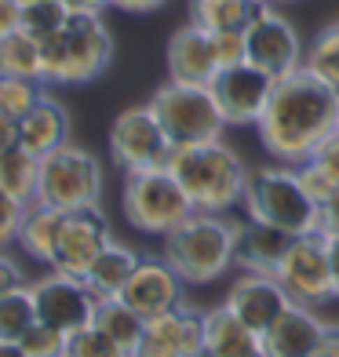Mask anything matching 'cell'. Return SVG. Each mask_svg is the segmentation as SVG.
I'll list each match as a JSON object with an SVG mask.
<instances>
[{
	"instance_id": "obj_31",
	"label": "cell",
	"mask_w": 339,
	"mask_h": 357,
	"mask_svg": "<svg viewBox=\"0 0 339 357\" xmlns=\"http://www.w3.org/2000/svg\"><path fill=\"white\" fill-rule=\"evenodd\" d=\"M70 19L66 0H22V29L37 40H47L59 33Z\"/></svg>"
},
{
	"instance_id": "obj_28",
	"label": "cell",
	"mask_w": 339,
	"mask_h": 357,
	"mask_svg": "<svg viewBox=\"0 0 339 357\" xmlns=\"http://www.w3.org/2000/svg\"><path fill=\"white\" fill-rule=\"evenodd\" d=\"M0 77H26V80H44V55L40 40L29 37L26 29L0 37Z\"/></svg>"
},
{
	"instance_id": "obj_3",
	"label": "cell",
	"mask_w": 339,
	"mask_h": 357,
	"mask_svg": "<svg viewBox=\"0 0 339 357\" xmlns=\"http://www.w3.org/2000/svg\"><path fill=\"white\" fill-rule=\"evenodd\" d=\"M44 84H91L110 70L113 37L103 11H70L66 26L40 40Z\"/></svg>"
},
{
	"instance_id": "obj_18",
	"label": "cell",
	"mask_w": 339,
	"mask_h": 357,
	"mask_svg": "<svg viewBox=\"0 0 339 357\" xmlns=\"http://www.w3.org/2000/svg\"><path fill=\"white\" fill-rule=\"evenodd\" d=\"M165 62H168V80H186V84H212V77L219 73L212 33L201 29L197 22H186L172 33Z\"/></svg>"
},
{
	"instance_id": "obj_46",
	"label": "cell",
	"mask_w": 339,
	"mask_h": 357,
	"mask_svg": "<svg viewBox=\"0 0 339 357\" xmlns=\"http://www.w3.org/2000/svg\"><path fill=\"white\" fill-rule=\"evenodd\" d=\"M70 11H103L110 8V0H66Z\"/></svg>"
},
{
	"instance_id": "obj_24",
	"label": "cell",
	"mask_w": 339,
	"mask_h": 357,
	"mask_svg": "<svg viewBox=\"0 0 339 357\" xmlns=\"http://www.w3.org/2000/svg\"><path fill=\"white\" fill-rule=\"evenodd\" d=\"M139 259H142V255H139L135 248L121 245V241H110V245H106L99 255H95V263L88 266L84 284H88L99 299H106V296H121V288H124L128 278L135 273Z\"/></svg>"
},
{
	"instance_id": "obj_32",
	"label": "cell",
	"mask_w": 339,
	"mask_h": 357,
	"mask_svg": "<svg viewBox=\"0 0 339 357\" xmlns=\"http://www.w3.org/2000/svg\"><path fill=\"white\" fill-rule=\"evenodd\" d=\"M44 95V80H26V77H0V113L8 117H26Z\"/></svg>"
},
{
	"instance_id": "obj_29",
	"label": "cell",
	"mask_w": 339,
	"mask_h": 357,
	"mask_svg": "<svg viewBox=\"0 0 339 357\" xmlns=\"http://www.w3.org/2000/svg\"><path fill=\"white\" fill-rule=\"evenodd\" d=\"M40 317H37V303H33V291L29 284L8 291V296H0V339H11V343H19V339L33 328Z\"/></svg>"
},
{
	"instance_id": "obj_34",
	"label": "cell",
	"mask_w": 339,
	"mask_h": 357,
	"mask_svg": "<svg viewBox=\"0 0 339 357\" xmlns=\"http://www.w3.org/2000/svg\"><path fill=\"white\" fill-rule=\"evenodd\" d=\"M19 347L29 357H66V332H59V328H52V324L37 321L33 328L19 339Z\"/></svg>"
},
{
	"instance_id": "obj_37",
	"label": "cell",
	"mask_w": 339,
	"mask_h": 357,
	"mask_svg": "<svg viewBox=\"0 0 339 357\" xmlns=\"http://www.w3.org/2000/svg\"><path fill=\"white\" fill-rule=\"evenodd\" d=\"M212 47H216L219 66L245 62V33H241V29H223V33H212Z\"/></svg>"
},
{
	"instance_id": "obj_41",
	"label": "cell",
	"mask_w": 339,
	"mask_h": 357,
	"mask_svg": "<svg viewBox=\"0 0 339 357\" xmlns=\"http://www.w3.org/2000/svg\"><path fill=\"white\" fill-rule=\"evenodd\" d=\"M22 29V0H0V37Z\"/></svg>"
},
{
	"instance_id": "obj_40",
	"label": "cell",
	"mask_w": 339,
	"mask_h": 357,
	"mask_svg": "<svg viewBox=\"0 0 339 357\" xmlns=\"http://www.w3.org/2000/svg\"><path fill=\"white\" fill-rule=\"evenodd\" d=\"M22 284H26V273H22V266L15 263V259H8L4 252H0V296H8V291L22 288Z\"/></svg>"
},
{
	"instance_id": "obj_27",
	"label": "cell",
	"mask_w": 339,
	"mask_h": 357,
	"mask_svg": "<svg viewBox=\"0 0 339 357\" xmlns=\"http://www.w3.org/2000/svg\"><path fill=\"white\" fill-rule=\"evenodd\" d=\"M91 324L103 328L113 343H121L128 354H132L139 347V339H142V324H146V317L135 314L121 296H106V299H99V306H95Z\"/></svg>"
},
{
	"instance_id": "obj_45",
	"label": "cell",
	"mask_w": 339,
	"mask_h": 357,
	"mask_svg": "<svg viewBox=\"0 0 339 357\" xmlns=\"http://www.w3.org/2000/svg\"><path fill=\"white\" fill-rule=\"evenodd\" d=\"M329 241V266H332V288L339 299V237H325Z\"/></svg>"
},
{
	"instance_id": "obj_10",
	"label": "cell",
	"mask_w": 339,
	"mask_h": 357,
	"mask_svg": "<svg viewBox=\"0 0 339 357\" xmlns=\"http://www.w3.org/2000/svg\"><path fill=\"white\" fill-rule=\"evenodd\" d=\"M278 281L285 284L288 299L299 303V306H314L321 310L325 303L336 299V288H332V266H329V241L325 234H299L292 237L281 266H278Z\"/></svg>"
},
{
	"instance_id": "obj_16",
	"label": "cell",
	"mask_w": 339,
	"mask_h": 357,
	"mask_svg": "<svg viewBox=\"0 0 339 357\" xmlns=\"http://www.w3.org/2000/svg\"><path fill=\"white\" fill-rule=\"evenodd\" d=\"M183 278L168 266V259L160 255H142L135 273L128 278V284L121 288V299L132 306L135 314L142 317H157V314H168L175 306H183Z\"/></svg>"
},
{
	"instance_id": "obj_8",
	"label": "cell",
	"mask_w": 339,
	"mask_h": 357,
	"mask_svg": "<svg viewBox=\"0 0 339 357\" xmlns=\"http://www.w3.org/2000/svg\"><path fill=\"white\" fill-rule=\"evenodd\" d=\"M160 128L175 146L223 139L226 117L208 84H186V80H165L150 99Z\"/></svg>"
},
{
	"instance_id": "obj_7",
	"label": "cell",
	"mask_w": 339,
	"mask_h": 357,
	"mask_svg": "<svg viewBox=\"0 0 339 357\" xmlns=\"http://www.w3.org/2000/svg\"><path fill=\"white\" fill-rule=\"evenodd\" d=\"M103 197V160L84 146H59L47 157H40V183L37 201L52 204L59 212L91 208Z\"/></svg>"
},
{
	"instance_id": "obj_2",
	"label": "cell",
	"mask_w": 339,
	"mask_h": 357,
	"mask_svg": "<svg viewBox=\"0 0 339 357\" xmlns=\"http://www.w3.org/2000/svg\"><path fill=\"white\" fill-rule=\"evenodd\" d=\"M168 172L183 183L186 197L193 201L197 212H230L234 204L245 201L248 186V165L241 153L223 139H204V142H186L172 146Z\"/></svg>"
},
{
	"instance_id": "obj_25",
	"label": "cell",
	"mask_w": 339,
	"mask_h": 357,
	"mask_svg": "<svg viewBox=\"0 0 339 357\" xmlns=\"http://www.w3.org/2000/svg\"><path fill=\"white\" fill-rule=\"evenodd\" d=\"M263 4L266 0H190V22H197L208 33H223V29L245 33Z\"/></svg>"
},
{
	"instance_id": "obj_42",
	"label": "cell",
	"mask_w": 339,
	"mask_h": 357,
	"mask_svg": "<svg viewBox=\"0 0 339 357\" xmlns=\"http://www.w3.org/2000/svg\"><path fill=\"white\" fill-rule=\"evenodd\" d=\"M19 142H22V121L0 113V153L11 150V146H19Z\"/></svg>"
},
{
	"instance_id": "obj_5",
	"label": "cell",
	"mask_w": 339,
	"mask_h": 357,
	"mask_svg": "<svg viewBox=\"0 0 339 357\" xmlns=\"http://www.w3.org/2000/svg\"><path fill=\"white\" fill-rule=\"evenodd\" d=\"M241 204H245L248 219L288 230L292 237L317 230V201L303 190L299 168L281 165V160L248 172V186Z\"/></svg>"
},
{
	"instance_id": "obj_6",
	"label": "cell",
	"mask_w": 339,
	"mask_h": 357,
	"mask_svg": "<svg viewBox=\"0 0 339 357\" xmlns=\"http://www.w3.org/2000/svg\"><path fill=\"white\" fill-rule=\"evenodd\" d=\"M121 212L124 222L139 234L165 237L175 230L186 215L197 208L186 197L183 183L165 168H142V172H124V190H121Z\"/></svg>"
},
{
	"instance_id": "obj_44",
	"label": "cell",
	"mask_w": 339,
	"mask_h": 357,
	"mask_svg": "<svg viewBox=\"0 0 339 357\" xmlns=\"http://www.w3.org/2000/svg\"><path fill=\"white\" fill-rule=\"evenodd\" d=\"M310 357H339V328H329L325 335H321V343Z\"/></svg>"
},
{
	"instance_id": "obj_39",
	"label": "cell",
	"mask_w": 339,
	"mask_h": 357,
	"mask_svg": "<svg viewBox=\"0 0 339 357\" xmlns=\"http://www.w3.org/2000/svg\"><path fill=\"white\" fill-rule=\"evenodd\" d=\"M317 234L339 237V190L317 204Z\"/></svg>"
},
{
	"instance_id": "obj_22",
	"label": "cell",
	"mask_w": 339,
	"mask_h": 357,
	"mask_svg": "<svg viewBox=\"0 0 339 357\" xmlns=\"http://www.w3.org/2000/svg\"><path fill=\"white\" fill-rule=\"evenodd\" d=\"M70 142V113L55 95H40L37 106L22 117V146L37 157H47L52 150Z\"/></svg>"
},
{
	"instance_id": "obj_9",
	"label": "cell",
	"mask_w": 339,
	"mask_h": 357,
	"mask_svg": "<svg viewBox=\"0 0 339 357\" xmlns=\"http://www.w3.org/2000/svg\"><path fill=\"white\" fill-rule=\"evenodd\" d=\"M172 139L160 128L153 106H128L121 109L110 124V157L124 172H142V168H165L172 157Z\"/></svg>"
},
{
	"instance_id": "obj_15",
	"label": "cell",
	"mask_w": 339,
	"mask_h": 357,
	"mask_svg": "<svg viewBox=\"0 0 339 357\" xmlns=\"http://www.w3.org/2000/svg\"><path fill=\"white\" fill-rule=\"evenodd\" d=\"M204 347V314L175 306L168 314L146 317L142 339L132 357H197Z\"/></svg>"
},
{
	"instance_id": "obj_36",
	"label": "cell",
	"mask_w": 339,
	"mask_h": 357,
	"mask_svg": "<svg viewBox=\"0 0 339 357\" xmlns=\"http://www.w3.org/2000/svg\"><path fill=\"white\" fill-rule=\"evenodd\" d=\"M299 183H303V190L310 193L317 204L325 201V197H332V193L339 190L336 178H332L325 168H321V165H314V160H303V165H299Z\"/></svg>"
},
{
	"instance_id": "obj_21",
	"label": "cell",
	"mask_w": 339,
	"mask_h": 357,
	"mask_svg": "<svg viewBox=\"0 0 339 357\" xmlns=\"http://www.w3.org/2000/svg\"><path fill=\"white\" fill-rule=\"evenodd\" d=\"M197 357H266V354H263V335L252 332L223 303L204 314V347Z\"/></svg>"
},
{
	"instance_id": "obj_12",
	"label": "cell",
	"mask_w": 339,
	"mask_h": 357,
	"mask_svg": "<svg viewBox=\"0 0 339 357\" xmlns=\"http://www.w3.org/2000/svg\"><path fill=\"white\" fill-rule=\"evenodd\" d=\"M273 80L270 73H263L259 66L252 62H234V66H219V73L212 77V95L226 117V128H248V124H259L263 109L273 95Z\"/></svg>"
},
{
	"instance_id": "obj_23",
	"label": "cell",
	"mask_w": 339,
	"mask_h": 357,
	"mask_svg": "<svg viewBox=\"0 0 339 357\" xmlns=\"http://www.w3.org/2000/svg\"><path fill=\"white\" fill-rule=\"evenodd\" d=\"M62 222H66V212H59V208H52V204H40V201H29L26 204V215H22V226H19L22 252L33 255L37 263L52 266L55 248H59Z\"/></svg>"
},
{
	"instance_id": "obj_11",
	"label": "cell",
	"mask_w": 339,
	"mask_h": 357,
	"mask_svg": "<svg viewBox=\"0 0 339 357\" xmlns=\"http://www.w3.org/2000/svg\"><path fill=\"white\" fill-rule=\"evenodd\" d=\"M245 59L252 66H259L263 73H270L273 80L296 73L306 59L299 29L278 8H270V0L255 11V19L245 29Z\"/></svg>"
},
{
	"instance_id": "obj_47",
	"label": "cell",
	"mask_w": 339,
	"mask_h": 357,
	"mask_svg": "<svg viewBox=\"0 0 339 357\" xmlns=\"http://www.w3.org/2000/svg\"><path fill=\"white\" fill-rule=\"evenodd\" d=\"M0 357H29L19 343H11V339H0Z\"/></svg>"
},
{
	"instance_id": "obj_43",
	"label": "cell",
	"mask_w": 339,
	"mask_h": 357,
	"mask_svg": "<svg viewBox=\"0 0 339 357\" xmlns=\"http://www.w3.org/2000/svg\"><path fill=\"white\" fill-rule=\"evenodd\" d=\"M168 0H110V8L117 11H128V15H150L157 8H165Z\"/></svg>"
},
{
	"instance_id": "obj_4",
	"label": "cell",
	"mask_w": 339,
	"mask_h": 357,
	"mask_svg": "<svg viewBox=\"0 0 339 357\" xmlns=\"http://www.w3.org/2000/svg\"><path fill=\"white\" fill-rule=\"evenodd\" d=\"M160 255L186 284H212L234 266V222L219 212H193L160 237Z\"/></svg>"
},
{
	"instance_id": "obj_33",
	"label": "cell",
	"mask_w": 339,
	"mask_h": 357,
	"mask_svg": "<svg viewBox=\"0 0 339 357\" xmlns=\"http://www.w3.org/2000/svg\"><path fill=\"white\" fill-rule=\"evenodd\" d=\"M66 357H132V354H128L121 343H113L103 328L84 324V328L66 335Z\"/></svg>"
},
{
	"instance_id": "obj_17",
	"label": "cell",
	"mask_w": 339,
	"mask_h": 357,
	"mask_svg": "<svg viewBox=\"0 0 339 357\" xmlns=\"http://www.w3.org/2000/svg\"><path fill=\"white\" fill-rule=\"evenodd\" d=\"M223 303L259 335L292 306L285 284L278 281V273H241V278L230 284Z\"/></svg>"
},
{
	"instance_id": "obj_19",
	"label": "cell",
	"mask_w": 339,
	"mask_h": 357,
	"mask_svg": "<svg viewBox=\"0 0 339 357\" xmlns=\"http://www.w3.org/2000/svg\"><path fill=\"white\" fill-rule=\"evenodd\" d=\"M325 332H329V324L317 317L314 306L292 303L263 332V354L266 357H310Z\"/></svg>"
},
{
	"instance_id": "obj_38",
	"label": "cell",
	"mask_w": 339,
	"mask_h": 357,
	"mask_svg": "<svg viewBox=\"0 0 339 357\" xmlns=\"http://www.w3.org/2000/svg\"><path fill=\"white\" fill-rule=\"evenodd\" d=\"M310 160H314V165H321V168H325V172L336 178V183H339V128H336V132H332L325 142L317 146Z\"/></svg>"
},
{
	"instance_id": "obj_20",
	"label": "cell",
	"mask_w": 339,
	"mask_h": 357,
	"mask_svg": "<svg viewBox=\"0 0 339 357\" xmlns=\"http://www.w3.org/2000/svg\"><path fill=\"white\" fill-rule=\"evenodd\" d=\"M288 245H292L288 230L255 219H248L245 226L234 222V266L241 273H278Z\"/></svg>"
},
{
	"instance_id": "obj_30",
	"label": "cell",
	"mask_w": 339,
	"mask_h": 357,
	"mask_svg": "<svg viewBox=\"0 0 339 357\" xmlns=\"http://www.w3.org/2000/svg\"><path fill=\"white\" fill-rule=\"evenodd\" d=\"M303 66L310 70L314 77H321L329 88L339 91V19L329 22L321 33L306 44V59Z\"/></svg>"
},
{
	"instance_id": "obj_14",
	"label": "cell",
	"mask_w": 339,
	"mask_h": 357,
	"mask_svg": "<svg viewBox=\"0 0 339 357\" xmlns=\"http://www.w3.org/2000/svg\"><path fill=\"white\" fill-rule=\"evenodd\" d=\"M110 241H113V230H110V219L103 215L99 204L66 212V222H62V234H59V248H55V259H52V270L84 278L88 266L95 263V255H99Z\"/></svg>"
},
{
	"instance_id": "obj_26",
	"label": "cell",
	"mask_w": 339,
	"mask_h": 357,
	"mask_svg": "<svg viewBox=\"0 0 339 357\" xmlns=\"http://www.w3.org/2000/svg\"><path fill=\"white\" fill-rule=\"evenodd\" d=\"M37 183H40V157L29 153L26 146H11L0 153V186H4L15 201H37Z\"/></svg>"
},
{
	"instance_id": "obj_35",
	"label": "cell",
	"mask_w": 339,
	"mask_h": 357,
	"mask_svg": "<svg viewBox=\"0 0 339 357\" xmlns=\"http://www.w3.org/2000/svg\"><path fill=\"white\" fill-rule=\"evenodd\" d=\"M22 215H26V204H22V201H15L11 193H8L4 186H0V252L19 241Z\"/></svg>"
},
{
	"instance_id": "obj_1",
	"label": "cell",
	"mask_w": 339,
	"mask_h": 357,
	"mask_svg": "<svg viewBox=\"0 0 339 357\" xmlns=\"http://www.w3.org/2000/svg\"><path fill=\"white\" fill-rule=\"evenodd\" d=\"M255 128L263 150L273 160L299 168L339 128V91L299 66L273 84V95Z\"/></svg>"
},
{
	"instance_id": "obj_13",
	"label": "cell",
	"mask_w": 339,
	"mask_h": 357,
	"mask_svg": "<svg viewBox=\"0 0 339 357\" xmlns=\"http://www.w3.org/2000/svg\"><path fill=\"white\" fill-rule=\"evenodd\" d=\"M33 291V303H37V317L44 324H52L59 332H77L91 324L95 317V306H99V296L84 284V278H73V273H44L40 281L29 284Z\"/></svg>"
}]
</instances>
